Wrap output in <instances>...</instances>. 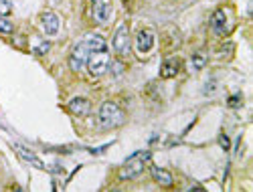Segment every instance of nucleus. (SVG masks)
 <instances>
[{
	"label": "nucleus",
	"instance_id": "nucleus-1",
	"mask_svg": "<svg viewBox=\"0 0 253 192\" xmlns=\"http://www.w3.org/2000/svg\"><path fill=\"white\" fill-rule=\"evenodd\" d=\"M124 124V111L112 101H106L97 111V126L101 130H112Z\"/></svg>",
	"mask_w": 253,
	"mask_h": 192
},
{
	"label": "nucleus",
	"instance_id": "nucleus-2",
	"mask_svg": "<svg viewBox=\"0 0 253 192\" xmlns=\"http://www.w3.org/2000/svg\"><path fill=\"white\" fill-rule=\"evenodd\" d=\"M150 158H152V154H150V152H138V154L130 156L128 162L124 164V168L120 170V178H122V180H132V178H136L138 174H142L144 164L150 162Z\"/></svg>",
	"mask_w": 253,
	"mask_h": 192
},
{
	"label": "nucleus",
	"instance_id": "nucleus-3",
	"mask_svg": "<svg viewBox=\"0 0 253 192\" xmlns=\"http://www.w3.org/2000/svg\"><path fill=\"white\" fill-rule=\"evenodd\" d=\"M110 55H108V51H91L89 57H87V71L91 75H104L108 71V67H110Z\"/></svg>",
	"mask_w": 253,
	"mask_h": 192
},
{
	"label": "nucleus",
	"instance_id": "nucleus-4",
	"mask_svg": "<svg viewBox=\"0 0 253 192\" xmlns=\"http://www.w3.org/2000/svg\"><path fill=\"white\" fill-rule=\"evenodd\" d=\"M89 53L91 51L85 47V43H77L75 47H73V51H71V57H69V67L73 69V71H79V69L87 63V57H89Z\"/></svg>",
	"mask_w": 253,
	"mask_h": 192
},
{
	"label": "nucleus",
	"instance_id": "nucleus-5",
	"mask_svg": "<svg viewBox=\"0 0 253 192\" xmlns=\"http://www.w3.org/2000/svg\"><path fill=\"white\" fill-rule=\"evenodd\" d=\"M113 51L120 55H126L130 51V32H128V25H120L113 34Z\"/></svg>",
	"mask_w": 253,
	"mask_h": 192
},
{
	"label": "nucleus",
	"instance_id": "nucleus-6",
	"mask_svg": "<svg viewBox=\"0 0 253 192\" xmlns=\"http://www.w3.org/2000/svg\"><path fill=\"white\" fill-rule=\"evenodd\" d=\"M93 19L97 25H108L112 19V2L110 0H99L93 2Z\"/></svg>",
	"mask_w": 253,
	"mask_h": 192
},
{
	"label": "nucleus",
	"instance_id": "nucleus-7",
	"mask_svg": "<svg viewBox=\"0 0 253 192\" xmlns=\"http://www.w3.org/2000/svg\"><path fill=\"white\" fill-rule=\"evenodd\" d=\"M211 28L217 32V34H227L229 32V27H227V12L223 8H219L213 12L211 16Z\"/></svg>",
	"mask_w": 253,
	"mask_h": 192
},
{
	"label": "nucleus",
	"instance_id": "nucleus-8",
	"mask_svg": "<svg viewBox=\"0 0 253 192\" xmlns=\"http://www.w3.org/2000/svg\"><path fill=\"white\" fill-rule=\"evenodd\" d=\"M41 23H43V28H45V32L49 34V37H55V34L59 32L61 21H59V16L55 12H43Z\"/></svg>",
	"mask_w": 253,
	"mask_h": 192
},
{
	"label": "nucleus",
	"instance_id": "nucleus-9",
	"mask_svg": "<svg viewBox=\"0 0 253 192\" xmlns=\"http://www.w3.org/2000/svg\"><path fill=\"white\" fill-rule=\"evenodd\" d=\"M152 45H154V32H152L150 28H144L136 34V49L140 51V53H148V51L152 49Z\"/></svg>",
	"mask_w": 253,
	"mask_h": 192
},
{
	"label": "nucleus",
	"instance_id": "nucleus-10",
	"mask_svg": "<svg viewBox=\"0 0 253 192\" xmlns=\"http://www.w3.org/2000/svg\"><path fill=\"white\" fill-rule=\"evenodd\" d=\"M180 65H182V61L176 59V57L166 59V61L162 63V67H160V77H162V79H172V77L180 71Z\"/></svg>",
	"mask_w": 253,
	"mask_h": 192
},
{
	"label": "nucleus",
	"instance_id": "nucleus-11",
	"mask_svg": "<svg viewBox=\"0 0 253 192\" xmlns=\"http://www.w3.org/2000/svg\"><path fill=\"white\" fill-rule=\"evenodd\" d=\"M69 110H71L75 115H87L89 110H91V103H89V99H85V97H75V99L69 101Z\"/></svg>",
	"mask_w": 253,
	"mask_h": 192
},
{
	"label": "nucleus",
	"instance_id": "nucleus-12",
	"mask_svg": "<svg viewBox=\"0 0 253 192\" xmlns=\"http://www.w3.org/2000/svg\"><path fill=\"white\" fill-rule=\"evenodd\" d=\"M83 43H85V47H87L89 51H108L106 41L101 39L99 34H95V32L85 34V37H83Z\"/></svg>",
	"mask_w": 253,
	"mask_h": 192
},
{
	"label": "nucleus",
	"instance_id": "nucleus-13",
	"mask_svg": "<svg viewBox=\"0 0 253 192\" xmlns=\"http://www.w3.org/2000/svg\"><path fill=\"white\" fill-rule=\"evenodd\" d=\"M152 178H154L160 186H172V174L168 172V170H162V168H152Z\"/></svg>",
	"mask_w": 253,
	"mask_h": 192
},
{
	"label": "nucleus",
	"instance_id": "nucleus-14",
	"mask_svg": "<svg viewBox=\"0 0 253 192\" xmlns=\"http://www.w3.org/2000/svg\"><path fill=\"white\" fill-rule=\"evenodd\" d=\"M19 154L23 156L25 160H28V162H30L32 166H35V168H45V164H43V162L37 158L35 154H30V152H27V150H23V148H19Z\"/></svg>",
	"mask_w": 253,
	"mask_h": 192
},
{
	"label": "nucleus",
	"instance_id": "nucleus-15",
	"mask_svg": "<svg viewBox=\"0 0 253 192\" xmlns=\"http://www.w3.org/2000/svg\"><path fill=\"white\" fill-rule=\"evenodd\" d=\"M205 63H207V55L205 53H195L193 55V67L195 69H202V67H205Z\"/></svg>",
	"mask_w": 253,
	"mask_h": 192
},
{
	"label": "nucleus",
	"instance_id": "nucleus-16",
	"mask_svg": "<svg viewBox=\"0 0 253 192\" xmlns=\"http://www.w3.org/2000/svg\"><path fill=\"white\" fill-rule=\"evenodd\" d=\"M12 32V23L6 16H0V34H10Z\"/></svg>",
	"mask_w": 253,
	"mask_h": 192
},
{
	"label": "nucleus",
	"instance_id": "nucleus-17",
	"mask_svg": "<svg viewBox=\"0 0 253 192\" xmlns=\"http://www.w3.org/2000/svg\"><path fill=\"white\" fill-rule=\"evenodd\" d=\"M241 103H243V95H241V93H235V95H231V97H229L227 106H229V108H239Z\"/></svg>",
	"mask_w": 253,
	"mask_h": 192
},
{
	"label": "nucleus",
	"instance_id": "nucleus-18",
	"mask_svg": "<svg viewBox=\"0 0 253 192\" xmlns=\"http://www.w3.org/2000/svg\"><path fill=\"white\" fill-rule=\"evenodd\" d=\"M49 49H51V43H41L35 47V55H45Z\"/></svg>",
	"mask_w": 253,
	"mask_h": 192
},
{
	"label": "nucleus",
	"instance_id": "nucleus-19",
	"mask_svg": "<svg viewBox=\"0 0 253 192\" xmlns=\"http://www.w3.org/2000/svg\"><path fill=\"white\" fill-rule=\"evenodd\" d=\"M10 12V0H0V14Z\"/></svg>",
	"mask_w": 253,
	"mask_h": 192
},
{
	"label": "nucleus",
	"instance_id": "nucleus-20",
	"mask_svg": "<svg viewBox=\"0 0 253 192\" xmlns=\"http://www.w3.org/2000/svg\"><path fill=\"white\" fill-rule=\"evenodd\" d=\"M110 65L113 67V73H115V75H120V73L124 71V65H122L120 61H115V63H110Z\"/></svg>",
	"mask_w": 253,
	"mask_h": 192
},
{
	"label": "nucleus",
	"instance_id": "nucleus-21",
	"mask_svg": "<svg viewBox=\"0 0 253 192\" xmlns=\"http://www.w3.org/2000/svg\"><path fill=\"white\" fill-rule=\"evenodd\" d=\"M219 144H221L225 150H229V137L225 134H221V136H219Z\"/></svg>",
	"mask_w": 253,
	"mask_h": 192
},
{
	"label": "nucleus",
	"instance_id": "nucleus-22",
	"mask_svg": "<svg viewBox=\"0 0 253 192\" xmlns=\"http://www.w3.org/2000/svg\"><path fill=\"white\" fill-rule=\"evenodd\" d=\"M91 2H99V0H91Z\"/></svg>",
	"mask_w": 253,
	"mask_h": 192
}]
</instances>
